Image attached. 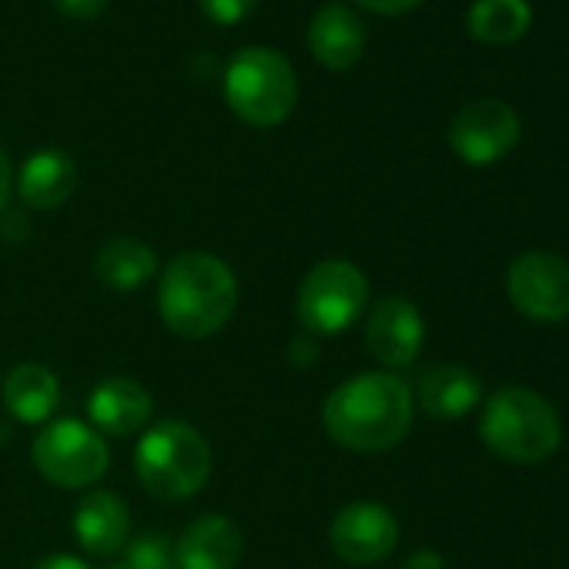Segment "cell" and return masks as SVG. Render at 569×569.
I'll return each mask as SVG.
<instances>
[{
  "instance_id": "22",
  "label": "cell",
  "mask_w": 569,
  "mask_h": 569,
  "mask_svg": "<svg viewBox=\"0 0 569 569\" xmlns=\"http://www.w3.org/2000/svg\"><path fill=\"white\" fill-rule=\"evenodd\" d=\"M198 4H201L204 18H208L211 24H218V28H234V24H241V21L254 11L258 0H198Z\"/></svg>"
},
{
  "instance_id": "17",
  "label": "cell",
  "mask_w": 569,
  "mask_h": 569,
  "mask_svg": "<svg viewBox=\"0 0 569 569\" xmlns=\"http://www.w3.org/2000/svg\"><path fill=\"white\" fill-rule=\"evenodd\" d=\"M416 399L432 419H462L482 402V382L462 366H436L419 379Z\"/></svg>"
},
{
  "instance_id": "24",
  "label": "cell",
  "mask_w": 569,
  "mask_h": 569,
  "mask_svg": "<svg viewBox=\"0 0 569 569\" xmlns=\"http://www.w3.org/2000/svg\"><path fill=\"white\" fill-rule=\"evenodd\" d=\"M108 4H111V0H54V8H58L64 18H71V21H91V18H98Z\"/></svg>"
},
{
  "instance_id": "21",
  "label": "cell",
  "mask_w": 569,
  "mask_h": 569,
  "mask_svg": "<svg viewBox=\"0 0 569 569\" xmlns=\"http://www.w3.org/2000/svg\"><path fill=\"white\" fill-rule=\"evenodd\" d=\"M124 569H181L178 549L168 532H141L124 546Z\"/></svg>"
},
{
  "instance_id": "26",
  "label": "cell",
  "mask_w": 569,
  "mask_h": 569,
  "mask_svg": "<svg viewBox=\"0 0 569 569\" xmlns=\"http://www.w3.org/2000/svg\"><path fill=\"white\" fill-rule=\"evenodd\" d=\"M11 191H14V171H11V158H8L4 144H0V208H8Z\"/></svg>"
},
{
  "instance_id": "10",
  "label": "cell",
  "mask_w": 569,
  "mask_h": 569,
  "mask_svg": "<svg viewBox=\"0 0 569 569\" xmlns=\"http://www.w3.org/2000/svg\"><path fill=\"white\" fill-rule=\"evenodd\" d=\"M329 539L352 566L382 562L399 546V519L382 502H349L336 512Z\"/></svg>"
},
{
  "instance_id": "23",
  "label": "cell",
  "mask_w": 569,
  "mask_h": 569,
  "mask_svg": "<svg viewBox=\"0 0 569 569\" xmlns=\"http://www.w3.org/2000/svg\"><path fill=\"white\" fill-rule=\"evenodd\" d=\"M31 234V221L21 208H0V238L21 244Z\"/></svg>"
},
{
  "instance_id": "25",
  "label": "cell",
  "mask_w": 569,
  "mask_h": 569,
  "mask_svg": "<svg viewBox=\"0 0 569 569\" xmlns=\"http://www.w3.org/2000/svg\"><path fill=\"white\" fill-rule=\"evenodd\" d=\"M359 8L376 11V14H406L412 8H419L422 0H356Z\"/></svg>"
},
{
  "instance_id": "1",
  "label": "cell",
  "mask_w": 569,
  "mask_h": 569,
  "mask_svg": "<svg viewBox=\"0 0 569 569\" xmlns=\"http://www.w3.org/2000/svg\"><path fill=\"white\" fill-rule=\"evenodd\" d=\"M412 389L392 372H362L322 406L326 436L349 452H386L412 426Z\"/></svg>"
},
{
  "instance_id": "14",
  "label": "cell",
  "mask_w": 569,
  "mask_h": 569,
  "mask_svg": "<svg viewBox=\"0 0 569 569\" xmlns=\"http://www.w3.org/2000/svg\"><path fill=\"white\" fill-rule=\"evenodd\" d=\"M74 536L84 552L98 559L124 549L131 536V516L124 499L108 489H91L74 509Z\"/></svg>"
},
{
  "instance_id": "27",
  "label": "cell",
  "mask_w": 569,
  "mask_h": 569,
  "mask_svg": "<svg viewBox=\"0 0 569 569\" xmlns=\"http://www.w3.org/2000/svg\"><path fill=\"white\" fill-rule=\"evenodd\" d=\"M406 569H446V559L432 549H419L406 559Z\"/></svg>"
},
{
  "instance_id": "28",
  "label": "cell",
  "mask_w": 569,
  "mask_h": 569,
  "mask_svg": "<svg viewBox=\"0 0 569 569\" xmlns=\"http://www.w3.org/2000/svg\"><path fill=\"white\" fill-rule=\"evenodd\" d=\"M34 569H88V566H84V559H78V556L58 552V556H48V559H41Z\"/></svg>"
},
{
  "instance_id": "18",
  "label": "cell",
  "mask_w": 569,
  "mask_h": 569,
  "mask_svg": "<svg viewBox=\"0 0 569 569\" xmlns=\"http://www.w3.org/2000/svg\"><path fill=\"white\" fill-rule=\"evenodd\" d=\"M58 399H61L58 376L41 362H24L11 369L4 379V406L24 426L48 422L58 409Z\"/></svg>"
},
{
  "instance_id": "12",
  "label": "cell",
  "mask_w": 569,
  "mask_h": 569,
  "mask_svg": "<svg viewBox=\"0 0 569 569\" xmlns=\"http://www.w3.org/2000/svg\"><path fill=\"white\" fill-rule=\"evenodd\" d=\"M88 416L98 432L124 439V436L148 429V422L154 416V399L141 382H134L128 376H111L91 389Z\"/></svg>"
},
{
  "instance_id": "9",
  "label": "cell",
  "mask_w": 569,
  "mask_h": 569,
  "mask_svg": "<svg viewBox=\"0 0 569 569\" xmlns=\"http://www.w3.org/2000/svg\"><path fill=\"white\" fill-rule=\"evenodd\" d=\"M449 144L466 164L486 168L519 144V114L496 98L472 101L452 118Z\"/></svg>"
},
{
  "instance_id": "29",
  "label": "cell",
  "mask_w": 569,
  "mask_h": 569,
  "mask_svg": "<svg viewBox=\"0 0 569 569\" xmlns=\"http://www.w3.org/2000/svg\"><path fill=\"white\" fill-rule=\"evenodd\" d=\"M108 569H124V566H121V562H118V566H108Z\"/></svg>"
},
{
  "instance_id": "2",
  "label": "cell",
  "mask_w": 569,
  "mask_h": 569,
  "mask_svg": "<svg viewBox=\"0 0 569 569\" xmlns=\"http://www.w3.org/2000/svg\"><path fill=\"white\" fill-rule=\"evenodd\" d=\"M238 309V278L218 254L184 251L168 261L158 284L161 322L181 339H208Z\"/></svg>"
},
{
  "instance_id": "5",
  "label": "cell",
  "mask_w": 569,
  "mask_h": 569,
  "mask_svg": "<svg viewBox=\"0 0 569 569\" xmlns=\"http://www.w3.org/2000/svg\"><path fill=\"white\" fill-rule=\"evenodd\" d=\"M224 101L251 128H278L296 111L299 78L278 51L244 48L224 68Z\"/></svg>"
},
{
  "instance_id": "7",
  "label": "cell",
  "mask_w": 569,
  "mask_h": 569,
  "mask_svg": "<svg viewBox=\"0 0 569 569\" xmlns=\"http://www.w3.org/2000/svg\"><path fill=\"white\" fill-rule=\"evenodd\" d=\"M38 472L61 489H84L104 479L111 456L104 436L81 419L48 422L31 446Z\"/></svg>"
},
{
  "instance_id": "3",
  "label": "cell",
  "mask_w": 569,
  "mask_h": 569,
  "mask_svg": "<svg viewBox=\"0 0 569 569\" xmlns=\"http://www.w3.org/2000/svg\"><path fill=\"white\" fill-rule=\"evenodd\" d=\"M482 442L506 462H546L562 442V422L549 399L532 389L509 386L489 396L479 419Z\"/></svg>"
},
{
  "instance_id": "15",
  "label": "cell",
  "mask_w": 569,
  "mask_h": 569,
  "mask_svg": "<svg viewBox=\"0 0 569 569\" xmlns=\"http://www.w3.org/2000/svg\"><path fill=\"white\" fill-rule=\"evenodd\" d=\"M78 188V164L61 148H41L34 151L21 174H18V194L24 208L31 211H54L61 208Z\"/></svg>"
},
{
  "instance_id": "8",
  "label": "cell",
  "mask_w": 569,
  "mask_h": 569,
  "mask_svg": "<svg viewBox=\"0 0 569 569\" xmlns=\"http://www.w3.org/2000/svg\"><path fill=\"white\" fill-rule=\"evenodd\" d=\"M506 292L516 312L532 322H566L569 319V264L549 251H526L509 264Z\"/></svg>"
},
{
  "instance_id": "11",
  "label": "cell",
  "mask_w": 569,
  "mask_h": 569,
  "mask_svg": "<svg viewBox=\"0 0 569 569\" xmlns=\"http://www.w3.org/2000/svg\"><path fill=\"white\" fill-rule=\"evenodd\" d=\"M422 342H426V322L409 299L389 296L372 309L366 326V346L382 366L389 369L412 366L422 352Z\"/></svg>"
},
{
  "instance_id": "6",
  "label": "cell",
  "mask_w": 569,
  "mask_h": 569,
  "mask_svg": "<svg viewBox=\"0 0 569 569\" xmlns=\"http://www.w3.org/2000/svg\"><path fill=\"white\" fill-rule=\"evenodd\" d=\"M369 302V278L346 258L319 261L299 284L296 316L312 336H339L359 322Z\"/></svg>"
},
{
  "instance_id": "13",
  "label": "cell",
  "mask_w": 569,
  "mask_h": 569,
  "mask_svg": "<svg viewBox=\"0 0 569 569\" xmlns=\"http://www.w3.org/2000/svg\"><path fill=\"white\" fill-rule=\"evenodd\" d=\"M174 549L181 569H234L244 552V536L234 519L208 512L184 526Z\"/></svg>"
},
{
  "instance_id": "20",
  "label": "cell",
  "mask_w": 569,
  "mask_h": 569,
  "mask_svg": "<svg viewBox=\"0 0 569 569\" xmlns=\"http://www.w3.org/2000/svg\"><path fill=\"white\" fill-rule=\"evenodd\" d=\"M466 24L476 41L502 48V44H516L529 31L532 8L529 0H476L469 8Z\"/></svg>"
},
{
  "instance_id": "4",
  "label": "cell",
  "mask_w": 569,
  "mask_h": 569,
  "mask_svg": "<svg viewBox=\"0 0 569 569\" xmlns=\"http://www.w3.org/2000/svg\"><path fill=\"white\" fill-rule=\"evenodd\" d=\"M134 472L141 486L161 502H181L204 489L211 476V446L204 436L181 422H154L134 449Z\"/></svg>"
},
{
  "instance_id": "19",
  "label": "cell",
  "mask_w": 569,
  "mask_h": 569,
  "mask_svg": "<svg viewBox=\"0 0 569 569\" xmlns=\"http://www.w3.org/2000/svg\"><path fill=\"white\" fill-rule=\"evenodd\" d=\"M158 271V254L138 238H111L94 254V274L114 292H134Z\"/></svg>"
},
{
  "instance_id": "16",
  "label": "cell",
  "mask_w": 569,
  "mask_h": 569,
  "mask_svg": "<svg viewBox=\"0 0 569 569\" xmlns=\"http://www.w3.org/2000/svg\"><path fill=\"white\" fill-rule=\"evenodd\" d=\"M312 58L329 71H349L366 51V28L352 8L326 4L309 24Z\"/></svg>"
}]
</instances>
